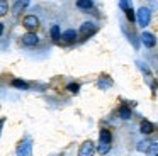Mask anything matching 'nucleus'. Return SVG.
I'll use <instances>...</instances> for the list:
<instances>
[{
  "label": "nucleus",
  "instance_id": "f3484780",
  "mask_svg": "<svg viewBox=\"0 0 158 156\" xmlns=\"http://www.w3.org/2000/svg\"><path fill=\"white\" fill-rule=\"evenodd\" d=\"M29 3H31V0H14V3H12V10L17 14V12H21V10H24Z\"/></svg>",
  "mask_w": 158,
  "mask_h": 156
},
{
  "label": "nucleus",
  "instance_id": "1a4fd4ad",
  "mask_svg": "<svg viewBox=\"0 0 158 156\" xmlns=\"http://www.w3.org/2000/svg\"><path fill=\"white\" fill-rule=\"evenodd\" d=\"M141 43L144 44V47H155L156 46V37H155V34L153 32H148V31H143L141 32Z\"/></svg>",
  "mask_w": 158,
  "mask_h": 156
},
{
  "label": "nucleus",
  "instance_id": "393cba45",
  "mask_svg": "<svg viewBox=\"0 0 158 156\" xmlns=\"http://www.w3.org/2000/svg\"><path fill=\"white\" fill-rule=\"evenodd\" d=\"M156 81H158V78H156Z\"/></svg>",
  "mask_w": 158,
  "mask_h": 156
},
{
  "label": "nucleus",
  "instance_id": "5701e85b",
  "mask_svg": "<svg viewBox=\"0 0 158 156\" xmlns=\"http://www.w3.org/2000/svg\"><path fill=\"white\" fill-rule=\"evenodd\" d=\"M150 144H151L150 141H141V142H138V151H144V153H146L148 148H150Z\"/></svg>",
  "mask_w": 158,
  "mask_h": 156
},
{
  "label": "nucleus",
  "instance_id": "6ab92c4d",
  "mask_svg": "<svg viewBox=\"0 0 158 156\" xmlns=\"http://www.w3.org/2000/svg\"><path fill=\"white\" fill-rule=\"evenodd\" d=\"M110 151V142H100L99 141V146H97V153L99 154H107V153Z\"/></svg>",
  "mask_w": 158,
  "mask_h": 156
},
{
  "label": "nucleus",
  "instance_id": "2eb2a0df",
  "mask_svg": "<svg viewBox=\"0 0 158 156\" xmlns=\"http://www.w3.org/2000/svg\"><path fill=\"white\" fill-rule=\"evenodd\" d=\"M10 85L14 88H17V90H29V88H31V85L27 83V81H24V80H21V78H14V80L10 81Z\"/></svg>",
  "mask_w": 158,
  "mask_h": 156
},
{
  "label": "nucleus",
  "instance_id": "7ed1b4c3",
  "mask_svg": "<svg viewBox=\"0 0 158 156\" xmlns=\"http://www.w3.org/2000/svg\"><path fill=\"white\" fill-rule=\"evenodd\" d=\"M136 64H138V68H139L141 71H143V75H144V80H146V83L150 85V88H151V92H153V95L156 93V83H155V78H153V75L150 73V68L146 66V64L143 63V61H136Z\"/></svg>",
  "mask_w": 158,
  "mask_h": 156
},
{
  "label": "nucleus",
  "instance_id": "4468645a",
  "mask_svg": "<svg viewBox=\"0 0 158 156\" xmlns=\"http://www.w3.org/2000/svg\"><path fill=\"white\" fill-rule=\"evenodd\" d=\"M61 39H63V43H66V44L75 43V41H77V31H75V29L65 31V32L61 34Z\"/></svg>",
  "mask_w": 158,
  "mask_h": 156
},
{
  "label": "nucleus",
  "instance_id": "f03ea898",
  "mask_svg": "<svg viewBox=\"0 0 158 156\" xmlns=\"http://www.w3.org/2000/svg\"><path fill=\"white\" fill-rule=\"evenodd\" d=\"M15 154L17 156H32V139L26 138L24 141H21L15 148Z\"/></svg>",
  "mask_w": 158,
  "mask_h": 156
},
{
  "label": "nucleus",
  "instance_id": "ddd939ff",
  "mask_svg": "<svg viewBox=\"0 0 158 156\" xmlns=\"http://www.w3.org/2000/svg\"><path fill=\"white\" fill-rule=\"evenodd\" d=\"M117 115H119V119H123V121H131V117H133L131 107H127V105H121L119 110H117Z\"/></svg>",
  "mask_w": 158,
  "mask_h": 156
},
{
  "label": "nucleus",
  "instance_id": "aec40b11",
  "mask_svg": "<svg viewBox=\"0 0 158 156\" xmlns=\"http://www.w3.org/2000/svg\"><path fill=\"white\" fill-rule=\"evenodd\" d=\"M146 156H158V141H155L150 144V148H148V151H146Z\"/></svg>",
  "mask_w": 158,
  "mask_h": 156
},
{
  "label": "nucleus",
  "instance_id": "f257e3e1",
  "mask_svg": "<svg viewBox=\"0 0 158 156\" xmlns=\"http://www.w3.org/2000/svg\"><path fill=\"white\" fill-rule=\"evenodd\" d=\"M136 22H138V26L143 27V29L151 22V10L148 9V7H139V9L136 10Z\"/></svg>",
  "mask_w": 158,
  "mask_h": 156
},
{
  "label": "nucleus",
  "instance_id": "39448f33",
  "mask_svg": "<svg viewBox=\"0 0 158 156\" xmlns=\"http://www.w3.org/2000/svg\"><path fill=\"white\" fill-rule=\"evenodd\" d=\"M39 24H41V20H39V17H36L34 14H29V15H26L24 19H22V26H24L29 32H34L39 27Z\"/></svg>",
  "mask_w": 158,
  "mask_h": 156
},
{
  "label": "nucleus",
  "instance_id": "412c9836",
  "mask_svg": "<svg viewBox=\"0 0 158 156\" xmlns=\"http://www.w3.org/2000/svg\"><path fill=\"white\" fill-rule=\"evenodd\" d=\"M66 90H68L70 93L77 95V93L80 92V85L77 83V81H73V83H68V85H66Z\"/></svg>",
  "mask_w": 158,
  "mask_h": 156
},
{
  "label": "nucleus",
  "instance_id": "4be33fe9",
  "mask_svg": "<svg viewBox=\"0 0 158 156\" xmlns=\"http://www.w3.org/2000/svg\"><path fill=\"white\" fill-rule=\"evenodd\" d=\"M7 12H9V3H7V0H0V15H2V17L7 15Z\"/></svg>",
  "mask_w": 158,
  "mask_h": 156
},
{
  "label": "nucleus",
  "instance_id": "a211bd4d",
  "mask_svg": "<svg viewBox=\"0 0 158 156\" xmlns=\"http://www.w3.org/2000/svg\"><path fill=\"white\" fill-rule=\"evenodd\" d=\"M99 141L100 142H112V134L109 129H100L99 132Z\"/></svg>",
  "mask_w": 158,
  "mask_h": 156
},
{
  "label": "nucleus",
  "instance_id": "9b49d317",
  "mask_svg": "<svg viewBox=\"0 0 158 156\" xmlns=\"http://www.w3.org/2000/svg\"><path fill=\"white\" fill-rule=\"evenodd\" d=\"M114 85V81H112V78L110 76H107V75H102V76L97 80V87L100 88V90H107V88H110Z\"/></svg>",
  "mask_w": 158,
  "mask_h": 156
},
{
  "label": "nucleus",
  "instance_id": "b1692460",
  "mask_svg": "<svg viewBox=\"0 0 158 156\" xmlns=\"http://www.w3.org/2000/svg\"><path fill=\"white\" fill-rule=\"evenodd\" d=\"M0 32H2V37H4V34H5V24L4 22H0Z\"/></svg>",
  "mask_w": 158,
  "mask_h": 156
},
{
  "label": "nucleus",
  "instance_id": "423d86ee",
  "mask_svg": "<svg viewBox=\"0 0 158 156\" xmlns=\"http://www.w3.org/2000/svg\"><path fill=\"white\" fill-rule=\"evenodd\" d=\"M21 44L26 47H34L39 44V36L36 32H26L21 36Z\"/></svg>",
  "mask_w": 158,
  "mask_h": 156
},
{
  "label": "nucleus",
  "instance_id": "0eeeda50",
  "mask_svg": "<svg viewBox=\"0 0 158 156\" xmlns=\"http://www.w3.org/2000/svg\"><path fill=\"white\" fill-rule=\"evenodd\" d=\"M119 9L123 10L124 14H126V19L129 20L131 24H133L134 20H136V14H134L133 5H131L129 0H119Z\"/></svg>",
  "mask_w": 158,
  "mask_h": 156
},
{
  "label": "nucleus",
  "instance_id": "6e6552de",
  "mask_svg": "<svg viewBox=\"0 0 158 156\" xmlns=\"http://www.w3.org/2000/svg\"><path fill=\"white\" fill-rule=\"evenodd\" d=\"M95 32H97V26L92 22V20L83 22L82 26H80V29H78V34L83 36V37H90V36H94Z\"/></svg>",
  "mask_w": 158,
  "mask_h": 156
},
{
  "label": "nucleus",
  "instance_id": "9d476101",
  "mask_svg": "<svg viewBox=\"0 0 158 156\" xmlns=\"http://www.w3.org/2000/svg\"><path fill=\"white\" fill-rule=\"evenodd\" d=\"M153 131H155V124H153V122H150L148 119H143V121L139 122V132L143 136L153 134Z\"/></svg>",
  "mask_w": 158,
  "mask_h": 156
},
{
  "label": "nucleus",
  "instance_id": "dca6fc26",
  "mask_svg": "<svg viewBox=\"0 0 158 156\" xmlns=\"http://www.w3.org/2000/svg\"><path fill=\"white\" fill-rule=\"evenodd\" d=\"M75 5L78 7L80 10H83V12H90V9H94V2H92V0H77Z\"/></svg>",
  "mask_w": 158,
  "mask_h": 156
},
{
  "label": "nucleus",
  "instance_id": "f8f14e48",
  "mask_svg": "<svg viewBox=\"0 0 158 156\" xmlns=\"http://www.w3.org/2000/svg\"><path fill=\"white\" fill-rule=\"evenodd\" d=\"M61 29H60V26L58 24H53L51 27H49V37H51V41L53 43H58L60 39H61Z\"/></svg>",
  "mask_w": 158,
  "mask_h": 156
},
{
  "label": "nucleus",
  "instance_id": "20e7f679",
  "mask_svg": "<svg viewBox=\"0 0 158 156\" xmlns=\"http://www.w3.org/2000/svg\"><path fill=\"white\" fill-rule=\"evenodd\" d=\"M95 153H97V146L92 139L83 141L82 146H80V149H78V156H94Z\"/></svg>",
  "mask_w": 158,
  "mask_h": 156
}]
</instances>
